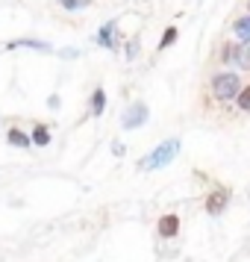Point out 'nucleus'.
<instances>
[{
    "instance_id": "1",
    "label": "nucleus",
    "mask_w": 250,
    "mask_h": 262,
    "mask_svg": "<svg viewBox=\"0 0 250 262\" xmlns=\"http://www.w3.org/2000/svg\"><path fill=\"white\" fill-rule=\"evenodd\" d=\"M241 77L238 71H215L200 92V109L203 115L221 121V115H226V121H233L238 115L236 112V95L241 89Z\"/></svg>"
},
{
    "instance_id": "2",
    "label": "nucleus",
    "mask_w": 250,
    "mask_h": 262,
    "mask_svg": "<svg viewBox=\"0 0 250 262\" xmlns=\"http://www.w3.org/2000/svg\"><path fill=\"white\" fill-rule=\"evenodd\" d=\"M179 154V139H168V142H159L156 144V150L144 156L142 162H139V171H156V168H165L171 165Z\"/></svg>"
},
{
    "instance_id": "3",
    "label": "nucleus",
    "mask_w": 250,
    "mask_h": 262,
    "mask_svg": "<svg viewBox=\"0 0 250 262\" xmlns=\"http://www.w3.org/2000/svg\"><path fill=\"white\" fill-rule=\"evenodd\" d=\"M230 198H233V189L215 183L212 191H209V194H206V201H203V209H206L209 215H221L226 206H230Z\"/></svg>"
},
{
    "instance_id": "4",
    "label": "nucleus",
    "mask_w": 250,
    "mask_h": 262,
    "mask_svg": "<svg viewBox=\"0 0 250 262\" xmlns=\"http://www.w3.org/2000/svg\"><path fill=\"white\" fill-rule=\"evenodd\" d=\"M147 118H150L147 103L135 100V103H130V106H127V112L121 115V127H124V130H139V127H144V124H147Z\"/></svg>"
},
{
    "instance_id": "5",
    "label": "nucleus",
    "mask_w": 250,
    "mask_h": 262,
    "mask_svg": "<svg viewBox=\"0 0 250 262\" xmlns=\"http://www.w3.org/2000/svg\"><path fill=\"white\" fill-rule=\"evenodd\" d=\"M179 227H183V221H179V215L177 212H168L159 218V224H156V233L162 238H174L179 233Z\"/></svg>"
},
{
    "instance_id": "6",
    "label": "nucleus",
    "mask_w": 250,
    "mask_h": 262,
    "mask_svg": "<svg viewBox=\"0 0 250 262\" xmlns=\"http://www.w3.org/2000/svg\"><path fill=\"white\" fill-rule=\"evenodd\" d=\"M115 30H118V21H106V24L97 30V45L106 50H118V38H115Z\"/></svg>"
},
{
    "instance_id": "7",
    "label": "nucleus",
    "mask_w": 250,
    "mask_h": 262,
    "mask_svg": "<svg viewBox=\"0 0 250 262\" xmlns=\"http://www.w3.org/2000/svg\"><path fill=\"white\" fill-rule=\"evenodd\" d=\"M236 41H218V53H215V62L221 65H233L236 62Z\"/></svg>"
},
{
    "instance_id": "8",
    "label": "nucleus",
    "mask_w": 250,
    "mask_h": 262,
    "mask_svg": "<svg viewBox=\"0 0 250 262\" xmlns=\"http://www.w3.org/2000/svg\"><path fill=\"white\" fill-rule=\"evenodd\" d=\"M15 48H30V50H41V53H50V45L48 41H38V38H15L6 45V50H15Z\"/></svg>"
},
{
    "instance_id": "9",
    "label": "nucleus",
    "mask_w": 250,
    "mask_h": 262,
    "mask_svg": "<svg viewBox=\"0 0 250 262\" xmlns=\"http://www.w3.org/2000/svg\"><path fill=\"white\" fill-rule=\"evenodd\" d=\"M6 142L12 144V147H30L33 139H30V133H24L21 127H9V130H6Z\"/></svg>"
},
{
    "instance_id": "10",
    "label": "nucleus",
    "mask_w": 250,
    "mask_h": 262,
    "mask_svg": "<svg viewBox=\"0 0 250 262\" xmlns=\"http://www.w3.org/2000/svg\"><path fill=\"white\" fill-rule=\"evenodd\" d=\"M233 36L238 41H250V15H238L233 21Z\"/></svg>"
},
{
    "instance_id": "11",
    "label": "nucleus",
    "mask_w": 250,
    "mask_h": 262,
    "mask_svg": "<svg viewBox=\"0 0 250 262\" xmlns=\"http://www.w3.org/2000/svg\"><path fill=\"white\" fill-rule=\"evenodd\" d=\"M103 109H106V92L97 85L95 95H92V100H88V112H92V115L97 118V115H103Z\"/></svg>"
},
{
    "instance_id": "12",
    "label": "nucleus",
    "mask_w": 250,
    "mask_h": 262,
    "mask_svg": "<svg viewBox=\"0 0 250 262\" xmlns=\"http://www.w3.org/2000/svg\"><path fill=\"white\" fill-rule=\"evenodd\" d=\"M233 65H238L241 71H247L250 74V41H238V48H236V62Z\"/></svg>"
},
{
    "instance_id": "13",
    "label": "nucleus",
    "mask_w": 250,
    "mask_h": 262,
    "mask_svg": "<svg viewBox=\"0 0 250 262\" xmlns=\"http://www.w3.org/2000/svg\"><path fill=\"white\" fill-rule=\"evenodd\" d=\"M236 112H238V115H247V112H250V83H244L241 89H238V95H236Z\"/></svg>"
},
{
    "instance_id": "14",
    "label": "nucleus",
    "mask_w": 250,
    "mask_h": 262,
    "mask_svg": "<svg viewBox=\"0 0 250 262\" xmlns=\"http://www.w3.org/2000/svg\"><path fill=\"white\" fill-rule=\"evenodd\" d=\"M30 139H33V144H38V147H48L50 144V130L44 127V124H36L33 133H30Z\"/></svg>"
},
{
    "instance_id": "15",
    "label": "nucleus",
    "mask_w": 250,
    "mask_h": 262,
    "mask_svg": "<svg viewBox=\"0 0 250 262\" xmlns=\"http://www.w3.org/2000/svg\"><path fill=\"white\" fill-rule=\"evenodd\" d=\"M177 38H179V30H177V27H174V24H171V27H168V30H165V33H162V41H159V50L171 48V45H174Z\"/></svg>"
},
{
    "instance_id": "16",
    "label": "nucleus",
    "mask_w": 250,
    "mask_h": 262,
    "mask_svg": "<svg viewBox=\"0 0 250 262\" xmlns=\"http://www.w3.org/2000/svg\"><path fill=\"white\" fill-rule=\"evenodd\" d=\"M92 3H95V0H59V6L62 9H85V6H92Z\"/></svg>"
},
{
    "instance_id": "17",
    "label": "nucleus",
    "mask_w": 250,
    "mask_h": 262,
    "mask_svg": "<svg viewBox=\"0 0 250 262\" xmlns=\"http://www.w3.org/2000/svg\"><path fill=\"white\" fill-rule=\"evenodd\" d=\"M135 53H139V38H130V45H127V59H135Z\"/></svg>"
},
{
    "instance_id": "18",
    "label": "nucleus",
    "mask_w": 250,
    "mask_h": 262,
    "mask_svg": "<svg viewBox=\"0 0 250 262\" xmlns=\"http://www.w3.org/2000/svg\"><path fill=\"white\" fill-rule=\"evenodd\" d=\"M247 9H250V0H247Z\"/></svg>"
}]
</instances>
